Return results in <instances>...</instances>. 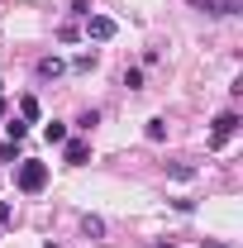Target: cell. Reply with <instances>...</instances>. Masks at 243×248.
<instances>
[{
	"label": "cell",
	"mask_w": 243,
	"mask_h": 248,
	"mask_svg": "<svg viewBox=\"0 0 243 248\" xmlns=\"http://www.w3.org/2000/svg\"><path fill=\"white\" fill-rule=\"evenodd\" d=\"M15 182H19V191L38 196V191L48 186V162H33V157H24V162H19V177H15Z\"/></svg>",
	"instance_id": "1"
},
{
	"label": "cell",
	"mask_w": 243,
	"mask_h": 248,
	"mask_svg": "<svg viewBox=\"0 0 243 248\" xmlns=\"http://www.w3.org/2000/svg\"><path fill=\"white\" fill-rule=\"evenodd\" d=\"M120 33V24L110 19V15H86V38H95V43H110Z\"/></svg>",
	"instance_id": "2"
},
{
	"label": "cell",
	"mask_w": 243,
	"mask_h": 248,
	"mask_svg": "<svg viewBox=\"0 0 243 248\" xmlns=\"http://www.w3.org/2000/svg\"><path fill=\"white\" fill-rule=\"evenodd\" d=\"M234 134H239V115H234V110H224V115L214 120V134H210V148H224V143H229Z\"/></svg>",
	"instance_id": "3"
},
{
	"label": "cell",
	"mask_w": 243,
	"mask_h": 248,
	"mask_svg": "<svg viewBox=\"0 0 243 248\" xmlns=\"http://www.w3.org/2000/svg\"><path fill=\"white\" fill-rule=\"evenodd\" d=\"M62 148H67V162H72V167H81V162H91V143H86V139H67V143H62Z\"/></svg>",
	"instance_id": "4"
},
{
	"label": "cell",
	"mask_w": 243,
	"mask_h": 248,
	"mask_svg": "<svg viewBox=\"0 0 243 248\" xmlns=\"http://www.w3.org/2000/svg\"><path fill=\"white\" fill-rule=\"evenodd\" d=\"M191 5L205 15H239V0H191Z\"/></svg>",
	"instance_id": "5"
},
{
	"label": "cell",
	"mask_w": 243,
	"mask_h": 248,
	"mask_svg": "<svg viewBox=\"0 0 243 248\" xmlns=\"http://www.w3.org/2000/svg\"><path fill=\"white\" fill-rule=\"evenodd\" d=\"M38 115H43V110H38V100H33V95H24V100H19V120H38Z\"/></svg>",
	"instance_id": "6"
},
{
	"label": "cell",
	"mask_w": 243,
	"mask_h": 248,
	"mask_svg": "<svg viewBox=\"0 0 243 248\" xmlns=\"http://www.w3.org/2000/svg\"><path fill=\"white\" fill-rule=\"evenodd\" d=\"M5 134H10V143H19V139L29 134V120H10V124H5Z\"/></svg>",
	"instance_id": "7"
},
{
	"label": "cell",
	"mask_w": 243,
	"mask_h": 248,
	"mask_svg": "<svg viewBox=\"0 0 243 248\" xmlns=\"http://www.w3.org/2000/svg\"><path fill=\"white\" fill-rule=\"evenodd\" d=\"M38 77H62V58H43L38 62Z\"/></svg>",
	"instance_id": "8"
},
{
	"label": "cell",
	"mask_w": 243,
	"mask_h": 248,
	"mask_svg": "<svg viewBox=\"0 0 243 248\" xmlns=\"http://www.w3.org/2000/svg\"><path fill=\"white\" fill-rule=\"evenodd\" d=\"M43 139H48V143H67V124H48Z\"/></svg>",
	"instance_id": "9"
},
{
	"label": "cell",
	"mask_w": 243,
	"mask_h": 248,
	"mask_svg": "<svg viewBox=\"0 0 243 248\" xmlns=\"http://www.w3.org/2000/svg\"><path fill=\"white\" fill-rule=\"evenodd\" d=\"M148 139L162 143V139H167V120H148Z\"/></svg>",
	"instance_id": "10"
},
{
	"label": "cell",
	"mask_w": 243,
	"mask_h": 248,
	"mask_svg": "<svg viewBox=\"0 0 243 248\" xmlns=\"http://www.w3.org/2000/svg\"><path fill=\"white\" fill-rule=\"evenodd\" d=\"M124 86H129V91H138V86H143V72H138V67H129V72H124Z\"/></svg>",
	"instance_id": "11"
},
{
	"label": "cell",
	"mask_w": 243,
	"mask_h": 248,
	"mask_svg": "<svg viewBox=\"0 0 243 248\" xmlns=\"http://www.w3.org/2000/svg\"><path fill=\"white\" fill-rule=\"evenodd\" d=\"M172 177H177V182H191V177H196V167H186V162H177V167H172Z\"/></svg>",
	"instance_id": "12"
},
{
	"label": "cell",
	"mask_w": 243,
	"mask_h": 248,
	"mask_svg": "<svg viewBox=\"0 0 243 248\" xmlns=\"http://www.w3.org/2000/svg\"><path fill=\"white\" fill-rule=\"evenodd\" d=\"M5 219H10V205H5V201H0V224H5Z\"/></svg>",
	"instance_id": "13"
},
{
	"label": "cell",
	"mask_w": 243,
	"mask_h": 248,
	"mask_svg": "<svg viewBox=\"0 0 243 248\" xmlns=\"http://www.w3.org/2000/svg\"><path fill=\"white\" fill-rule=\"evenodd\" d=\"M205 248H229V244H210V239H205Z\"/></svg>",
	"instance_id": "14"
},
{
	"label": "cell",
	"mask_w": 243,
	"mask_h": 248,
	"mask_svg": "<svg viewBox=\"0 0 243 248\" xmlns=\"http://www.w3.org/2000/svg\"><path fill=\"white\" fill-rule=\"evenodd\" d=\"M0 120H5V100H0Z\"/></svg>",
	"instance_id": "15"
},
{
	"label": "cell",
	"mask_w": 243,
	"mask_h": 248,
	"mask_svg": "<svg viewBox=\"0 0 243 248\" xmlns=\"http://www.w3.org/2000/svg\"><path fill=\"white\" fill-rule=\"evenodd\" d=\"M48 248H58V244H48Z\"/></svg>",
	"instance_id": "16"
}]
</instances>
